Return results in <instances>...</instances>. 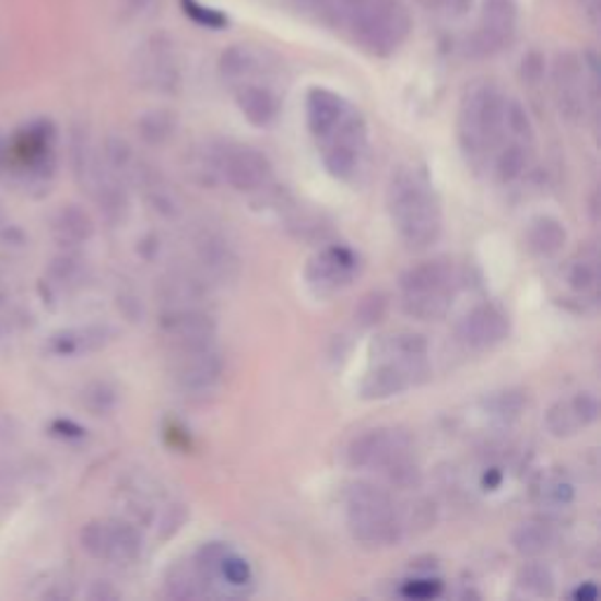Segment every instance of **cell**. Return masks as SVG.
I'll list each match as a JSON object with an SVG mask.
<instances>
[{
	"instance_id": "obj_27",
	"label": "cell",
	"mask_w": 601,
	"mask_h": 601,
	"mask_svg": "<svg viewBox=\"0 0 601 601\" xmlns=\"http://www.w3.org/2000/svg\"><path fill=\"white\" fill-rule=\"evenodd\" d=\"M106 331L104 329H81V331H61L50 343L57 355H78V353H90L97 351L106 343Z\"/></svg>"
},
{
	"instance_id": "obj_9",
	"label": "cell",
	"mask_w": 601,
	"mask_h": 601,
	"mask_svg": "<svg viewBox=\"0 0 601 601\" xmlns=\"http://www.w3.org/2000/svg\"><path fill=\"white\" fill-rule=\"evenodd\" d=\"M169 353L174 384L188 394L212 392L224 376V357H221L214 341L193 347H177Z\"/></svg>"
},
{
	"instance_id": "obj_23",
	"label": "cell",
	"mask_w": 601,
	"mask_h": 601,
	"mask_svg": "<svg viewBox=\"0 0 601 601\" xmlns=\"http://www.w3.org/2000/svg\"><path fill=\"white\" fill-rule=\"evenodd\" d=\"M527 245L535 257H555L566 245V228L555 216H538L527 228Z\"/></svg>"
},
{
	"instance_id": "obj_20",
	"label": "cell",
	"mask_w": 601,
	"mask_h": 601,
	"mask_svg": "<svg viewBox=\"0 0 601 601\" xmlns=\"http://www.w3.org/2000/svg\"><path fill=\"white\" fill-rule=\"evenodd\" d=\"M141 533L128 521H106V555L104 559L116 564H134L141 555Z\"/></svg>"
},
{
	"instance_id": "obj_18",
	"label": "cell",
	"mask_w": 601,
	"mask_h": 601,
	"mask_svg": "<svg viewBox=\"0 0 601 601\" xmlns=\"http://www.w3.org/2000/svg\"><path fill=\"white\" fill-rule=\"evenodd\" d=\"M235 102L237 108H240V114L247 118L249 125H255V128H268V125L278 118V97L263 85H243L235 94Z\"/></svg>"
},
{
	"instance_id": "obj_30",
	"label": "cell",
	"mask_w": 601,
	"mask_h": 601,
	"mask_svg": "<svg viewBox=\"0 0 601 601\" xmlns=\"http://www.w3.org/2000/svg\"><path fill=\"white\" fill-rule=\"evenodd\" d=\"M545 425L555 437H574L582 428H588L582 416L578 414L574 400H562L557 404H552L545 416Z\"/></svg>"
},
{
	"instance_id": "obj_35",
	"label": "cell",
	"mask_w": 601,
	"mask_h": 601,
	"mask_svg": "<svg viewBox=\"0 0 601 601\" xmlns=\"http://www.w3.org/2000/svg\"><path fill=\"white\" fill-rule=\"evenodd\" d=\"M566 282L568 287L578 294H588L597 287L599 282V266L594 257H580L576 259L566 271Z\"/></svg>"
},
{
	"instance_id": "obj_44",
	"label": "cell",
	"mask_w": 601,
	"mask_h": 601,
	"mask_svg": "<svg viewBox=\"0 0 601 601\" xmlns=\"http://www.w3.org/2000/svg\"><path fill=\"white\" fill-rule=\"evenodd\" d=\"M52 431L59 435V437H81L83 435V428H78V425L69 423V421H57L52 425Z\"/></svg>"
},
{
	"instance_id": "obj_47",
	"label": "cell",
	"mask_w": 601,
	"mask_h": 601,
	"mask_svg": "<svg viewBox=\"0 0 601 601\" xmlns=\"http://www.w3.org/2000/svg\"><path fill=\"white\" fill-rule=\"evenodd\" d=\"M345 3L351 5V8H360V5H367V3H372V0H345Z\"/></svg>"
},
{
	"instance_id": "obj_38",
	"label": "cell",
	"mask_w": 601,
	"mask_h": 601,
	"mask_svg": "<svg viewBox=\"0 0 601 601\" xmlns=\"http://www.w3.org/2000/svg\"><path fill=\"white\" fill-rule=\"evenodd\" d=\"M386 310H388V298L381 292H372L357 304L355 320L362 327H374L386 318Z\"/></svg>"
},
{
	"instance_id": "obj_42",
	"label": "cell",
	"mask_w": 601,
	"mask_h": 601,
	"mask_svg": "<svg viewBox=\"0 0 601 601\" xmlns=\"http://www.w3.org/2000/svg\"><path fill=\"white\" fill-rule=\"evenodd\" d=\"M439 590H441V585L437 580H411L404 585L402 594L414 597V599H428V597L439 594Z\"/></svg>"
},
{
	"instance_id": "obj_6",
	"label": "cell",
	"mask_w": 601,
	"mask_h": 601,
	"mask_svg": "<svg viewBox=\"0 0 601 601\" xmlns=\"http://www.w3.org/2000/svg\"><path fill=\"white\" fill-rule=\"evenodd\" d=\"M353 10V34L367 52L388 57L406 40L411 31L409 12L398 0H372Z\"/></svg>"
},
{
	"instance_id": "obj_40",
	"label": "cell",
	"mask_w": 601,
	"mask_h": 601,
	"mask_svg": "<svg viewBox=\"0 0 601 601\" xmlns=\"http://www.w3.org/2000/svg\"><path fill=\"white\" fill-rule=\"evenodd\" d=\"M81 543L90 557L104 559V555H106V521H90V525L81 531Z\"/></svg>"
},
{
	"instance_id": "obj_39",
	"label": "cell",
	"mask_w": 601,
	"mask_h": 601,
	"mask_svg": "<svg viewBox=\"0 0 601 601\" xmlns=\"http://www.w3.org/2000/svg\"><path fill=\"white\" fill-rule=\"evenodd\" d=\"M181 8L186 12V17H191L196 24L208 26V28H224L228 24V20L221 14L219 10L204 8L200 5L198 0H181Z\"/></svg>"
},
{
	"instance_id": "obj_14",
	"label": "cell",
	"mask_w": 601,
	"mask_h": 601,
	"mask_svg": "<svg viewBox=\"0 0 601 601\" xmlns=\"http://www.w3.org/2000/svg\"><path fill=\"white\" fill-rule=\"evenodd\" d=\"M517 26V0H482L480 31L474 36V52L494 55L510 43Z\"/></svg>"
},
{
	"instance_id": "obj_5",
	"label": "cell",
	"mask_w": 601,
	"mask_h": 601,
	"mask_svg": "<svg viewBox=\"0 0 601 601\" xmlns=\"http://www.w3.org/2000/svg\"><path fill=\"white\" fill-rule=\"evenodd\" d=\"M458 290V271L451 259H433L411 266L400 278L402 310L414 320H439L451 308Z\"/></svg>"
},
{
	"instance_id": "obj_1",
	"label": "cell",
	"mask_w": 601,
	"mask_h": 601,
	"mask_svg": "<svg viewBox=\"0 0 601 601\" xmlns=\"http://www.w3.org/2000/svg\"><path fill=\"white\" fill-rule=\"evenodd\" d=\"M388 210L409 249H428L441 235V204L425 174L402 167L388 184Z\"/></svg>"
},
{
	"instance_id": "obj_25",
	"label": "cell",
	"mask_w": 601,
	"mask_h": 601,
	"mask_svg": "<svg viewBox=\"0 0 601 601\" xmlns=\"http://www.w3.org/2000/svg\"><path fill=\"white\" fill-rule=\"evenodd\" d=\"M529 146L531 144H525V141L510 139L508 144L503 141L500 149L494 153V169L503 184H515L525 177L531 163Z\"/></svg>"
},
{
	"instance_id": "obj_19",
	"label": "cell",
	"mask_w": 601,
	"mask_h": 601,
	"mask_svg": "<svg viewBox=\"0 0 601 601\" xmlns=\"http://www.w3.org/2000/svg\"><path fill=\"white\" fill-rule=\"evenodd\" d=\"M208 278L193 273H174L161 284V298L167 308L200 306V300L208 296Z\"/></svg>"
},
{
	"instance_id": "obj_3",
	"label": "cell",
	"mask_w": 601,
	"mask_h": 601,
	"mask_svg": "<svg viewBox=\"0 0 601 601\" xmlns=\"http://www.w3.org/2000/svg\"><path fill=\"white\" fill-rule=\"evenodd\" d=\"M347 463L355 470L378 472L398 488H414L421 482L414 441L400 428H374L355 437L347 447Z\"/></svg>"
},
{
	"instance_id": "obj_41",
	"label": "cell",
	"mask_w": 601,
	"mask_h": 601,
	"mask_svg": "<svg viewBox=\"0 0 601 601\" xmlns=\"http://www.w3.org/2000/svg\"><path fill=\"white\" fill-rule=\"evenodd\" d=\"M85 404L90 411H94V414H106V411H110L116 404V392L104 384L90 386L85 392Z\"/></svg>"
},
{
	"instance_id": "obj_10",
	"label": "cell",
	"mask_w": 601,
	"mask_h": 601,
	"mask_svg": "<svg viewBox=\"0 0 601 601\" xmlns=\"http://www.w3.org/2000/svg\"><path fill=\"white\" fill-rule=\"evenodd\" d=\"M216 167L226 184L240 193H259L273 181L271 161L251 146L216 149Z\"/></svg>"
},
{
	"instance_id": "obj_31",
	"label": "cell",
	"mask_w": 601,
	"mask_h": 601,
	"mask_svg": "<svg viewBox=\"0 0 601 601\" xmlns=\"http://www.w3.org/2000/svg\"><path fill=\"white\" fill-rule=\"evenodd\" d=\"M555 574L541 562H531L519 568L517 588L531 597H552L555 594Z\"/></svg>"
},
{
	"instance_id": "obj_8",
	"label": "cell",
	"mask_w": 601,
	"mask_h": 601,
	"mask_svg": "<svg viewBox=\"0 0 601 601\" xmlns=\"http://www.w3.org/2000/svg\"><path fill=\"white\" fill-rule=\"evenodd\" d=\"M431 376L428 355L372 360L369 372L360 384L362 400H390L409 388H416Z\"/></svg>"
},
{
	"instance_id": "obj_33",
	"label": "cell",
	"mask_w": 601,
	"mask_h": 601,
	"mask_svg": "<svg viewBox=\"0 0 601 601\" xmlns=\"http://www.w3.org/2000/svg\"><path fill=\"white\" fill-rule=\"evenodd\" d=\"M538 496H541L543 505H552V508H566V505L574 503L576 488L566 474L547 472L541 480V484H538Z\"/></svg>"
},
{
	"instance_id": "obj_21",
	"label": "cell",
	"mask_w": 601,
	"mask_h": 601,
	"mask_svg": "<svg viewBox=\"0 0 601 601\" xmlns=\"http://www.w3.org/2000/svg\"><path fill=\"white\" fill-rule=\"evenodd\" d=\"M94 233L92 219L85 210L75 208V204H67L61 208L52 219V235L61 247H75L90 240Z\"/></svg>"
},
{
	"instance_id": "obj_11",
	"label": "cell",
	"mask_w": 601,
	"mask_h": 601,
	"mask_svg": "<svg viewBox=\"0 0 601 601\" xmlns=\"http://www.w3.org/2000/svg\"><path fill=\"white\" fill-rule=\"evenodd\" d=\"M510 337V320L500 308L484 304L468 310L456 325V339L468 351H492Z\"/></svg>"
},
{
	"instance_id": "obj_29",
	"label": "cell",
	"mask_w": 601,
	"mask_h": 601,
	"mask_svg": "<svg viewBox=\"0 0 601 601\" xmlns=\"http://www.w3.org/2000/svg\"><path fill=\"white\" fill-rule=\"evenodd\" d=\"M177 125H179V120H177V116H174V110H167V108L149 110V114L139 120V134L146 141V144L161 146L174 137V132H177Z\"/></svg>"
},
{
	"instance_id": "obj_32",
	"label": "cell",
	"mask_w": 601,
	"mask_h": 601,
	"mask_svg": "<svg viewBox=\"0 0 601 601\" xmlns=\"http://www.w3.org/2000/svg\"><path fill=\"white\" fill-rule=\"evenodd\" d=\"M527 406V398L521 390H503L494 392L492 398L484 402V409L488 419H494L496 423H512L521 416V411Z\"/></svg>"
},
{
	"instance_id": "obj_43",
	"label": "cell",
	"mask_w": 601,
	"mask_h": 601,
	"mask_svg": "<svg viewBox=\"0 0 601 601\" xmlns=\"http://www.w3.org/2000/svg\"><path fill=\"white\" fill-rule=\"evenodd\" d=\"M52 271L57 275L59 282H67V280H73L78 273H81V261H78L75 257H61L55 261Z\"/></svg>"
},
{
	"instance_id": "obj_12",
	"label": "cell",
	"mask_w": 601,
	"mask_h": 601,
	"mask_svg": "<svg viewBox=\"0 0 601 601\" xmlns=\"http://www.w3.org/2000/svg\"><path fill=\"white\" fill-rule=\"evenodd\" d=\"M161 334L169 351L212 343L216 339V320L200 306L167 308L161 318Z\"/></svg>"
},
{
	"instance_id": "obj_4",
	"label": "cell",
	"mask_w": 601,
	"mask_h": 601,
	"mask_svg": "<svg viewBox=\"0 0 601 601\" xmlns=\"http://www.w3.org/2000/svg\"><path fill=\"white\" fill-rule=\"evenodd\" d=\"M345 517L355 541L367 547L398 545L404 535L398 505L374 482H353L345 488Z\"/></svg>"
},
{
	"instance_id": "obj_15",
	"label": "cell",
	"mask_w": 601,
	"mask_h": 601,
	"mask_svg": "<svg viewBox=\"0 0 601 601\" xmlns=\"http://www.w3.org/2000/svg\"><path fill=\"white\" fill-rule=\"evenodd\" d=\"M196 257L210 284H231L240 278V257L221 233H200L196 240Z\"/></svg>"
},
{
	"instance_id": "obj_2",
	"label": "cell",
	"mask_w": 601,
	"mask_h": 601,
	"mask_svg": "<svg viewBox=\"0 0 601 601\" xmlns=\"http://www.w3.org/2000/svg\"><path fill=\"white\" fill-rule=\"evenodd\" d=\"M505 104L498 87L474 83L466 90L458 110V141L474 167H484L505 141Z\"/></svg>"
},
{
	"instance_id": "obj_16",
	"label": "cell",
	"mask_w": 601,
	"mask_h": 601,
	"mask_svg": "<svg viewBox=\"0 0 601 601\" xmlns=\"http://www.w3.org/2000/svg\"><path fill=\"white\" fill-rule=\"evenodd\" d=\"M552 83H555V97L562 116L571 122L585 118V73L576 55H559L552 71Z\"/></svg>"
},
{
	"instance_id": "obj_7",
	"label": "cell",
	"mask_w": 601,
	"mask_h": 601,
	"mask_svg": "<svg viewBox=\"0 0 601 601\" xmlns=\"http://www.w3.org/2000/svg\"><path fill=\"white\" fill-rule=\"evenodd\" d=\"M322 163L331 177L353 179L360 167L362 153L367 149V125L357 110L347 106L343 118L334 125V130L318 139Z\"/></svg>"
},
{
	"instance_id": "obj_17",
	"label": "cell",
	"mask_w": 601,
	"mask_h": 601,
	"mask_svg": "<svg viewBox=\"0 0 601 601\" xmlns=\"http://www.w3.org/2000/svg\"><path fill=\"white\" fill-rule=\"evenodd\" d=\"M347 110L345 99H341L337 92L325 90V87H313L306 97V118H308V130L315 139H322L334 130V125L343 118Z\"/></svg>"
},
{
	"instance_id": "obj_13",
	"label": "cell",
	"mask_w": 601,
	"mask_h": 601,
	"mask_svg": "<svg viewBox=\"0 0 601 601\" xmlns=\"http://www.w3.org/2000/svg\"><path fill=\"white\" fill-rule=\"evenodd\" d=\"M360 271V259L353 249L331 245L315 255L306 266V280L318 294L339 292Z\"/></svg>"
},
{
	"instance_id": "obj_24",
	"label": "cell",
	"mask_w": 601,
	"mask_h": 601,
	"mask_svg": "<svg viewBox=\"0 0 601 601\" xmlns=\"http://www.w3.org/2000/svg\"><path fill=\"white\" fill-rule=\"evenodd\" d=\"M372 360H384V357H419L428 355V341L414 331H392V334L378 337L372 343Z\"/></svg>"
},
{
	"instance_id": "obj_36",
	"label": "cell",
	"mask_w": 601,
	"mask_h": 601,
	"mask_svg": "<svg viewBox=\"0 0 601 601\" xmlns=\"http://www.w3.org/2000/svg\"><path fill=\"white\" fill-rule=\"evenodd\" d=\"M505 134H510V139L525 141V144L533 141V125L527 108L515 99L505 104Z\"/></svg>"
},
{
	"instance_id": "obj_45",
	"label": "cell",
	"mask_w": 601,
	"mask_h": 601,
	"mask_svg": "<svg viewBox=\"0 0 601 601\" xmlns=\"http://www.w3.org/2000/svg\"><path fill=\"white\" fill-rule=\"evenodd\" d=\"M576 599H588V601H594L597 599V588L592 582L585 585V588H578L576 590Z\"/></svg>"
},
{
	"instance_id": "obj_37",
	"label": "cell",
	"mask_w": 601,
	"mask_h": 601,
	"mask_svg": "<svg viewBox=\"0 0 601 601\" xmlns=\"http://www.w3.org/2000/svg\"><path fill=\"white\" fill-rule=\"evenodd\" d=\"M219 580H224L231 588H245V585L251 582V566L231 550L224 562H221Z\"/></svg>"
},
{
	"instance_id": "obj_22",
	"label": "cell",
	"mask_w": 601,
	"mask_h": 601,
	"mask_svg": "<svg viewBox=\"0 0 601 601\" xmlns=\"http://www.w3.org/2000/svg\"><path fill=\"white\" fill-rule=\"evenodd\" d=\"M557 543V533L545 521H525L519 525L512 533V547L517 555L527 557V559H538L543 557L545 552H550Z\"/></svg>"
},
{
	"instance_id": "obj_34",
	"label": "cell",
	"mask_w": 601,
	"mask_h": 601,
	"mask_svg": "<svg viewBox=\"0 0 601 601\" xmlns=\"http://www.w3.org/2000/svg\"><path fill=\"white\" fill-rule=\"evenodd\" d=\"M221 73L228 81H245L247 75L257 71V57L245 45H233L231 50L221 55Z\"/></svg>"
},
{
	"instance_id": "obj_28",
	"label": "cell",
	"mask_w": 601,
	"mask_h": 601,
	"mask_svg": "<svg viewBox=\"0 0 601 601\" xmlns=\"http://www.w3.org/2000/svg\"><path fill=\"white\" fill-rule=\"evenodd\" d=\"M210 590L204 580L198 576L196 568H174V571L165 580V597L177 601H191L208 597Z\"/></svg>"
},
{
	"instance_id": "obj_46",
	"label": "cell",
	"mask_w": 601,
	"mask_h": 601,
	"mask_svg": "<svg viewBox=\"0 0 601 601\" xmlns=\"http://www.w3.org/2000/svg\"><path fill=\"white\" fill-rule=\"evenodd\" d=\"M470 3H472V0H445V5L453 12H458V14L466 12L470 8Z\"/></svg>"
},
{
	"instance_id": "obj_26",
	"label": "cell",
	"mask_w": 601,
	"mask_h": 601,
	"mask_svg": "<svg viewBox=\"0 0 601 601\" xmlns=\"http://www.w3.org/2000/svg\"><path fill=\"white\" fill-rule=\"evenodd\" d=\"M137 181L144 186V191H146V198L151 202V208L165 216V219H174L179 212H181V202L177 198V193L172 191V188L165 184L163 177H157V174H153L151 169L146 167H141L139 172V177Z\"/></svg>"
}]
</instances>
